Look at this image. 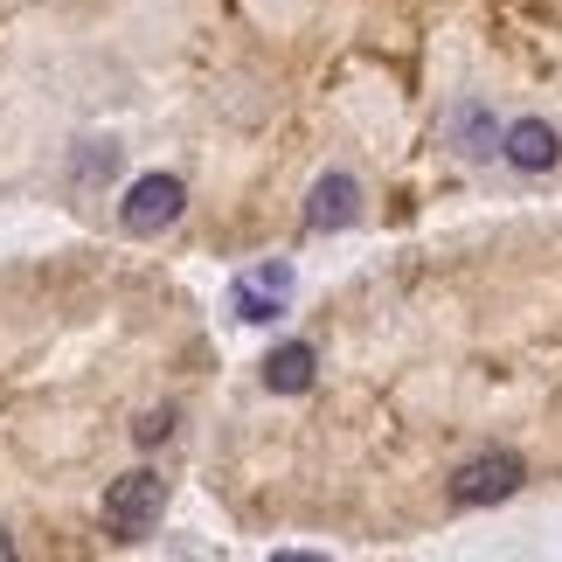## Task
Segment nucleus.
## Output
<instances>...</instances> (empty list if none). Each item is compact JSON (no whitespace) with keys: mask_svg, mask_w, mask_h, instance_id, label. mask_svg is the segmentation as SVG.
Masks as SVG:
<instances>
[{"mask_svg":"<svg viewBox=\"0 0 562 562\" xmlns=\"http://www.w3.org/2000/svg\"><path fill=\"white\" fill-rule=\"evenodd\" d=\"M160 514H167V480H160L154 465L119 472V480L104 486V501H98V521H104V535H112L119 549L146 542V535L160 528Z\"/></svg>","mask_w":562,"mask_h":562,"instance_id":"obj_1","label":"nucleus"},{"mask_svg":"<svg viewBox=\"0 0 562 562\" xmlns=\"http://www.w3.org/2000/svg\"><path fill=\"white\" fill-rule=\"evenodd\" d=\"M188 215V181L181 175H139L119 194V229L125 236H167Z\"/></svg>","mask_w":562,"mask_h":562,"instance_id":"obj_2","label":"nucleus"},{"mask_svg":"<svg viewBox=\"0 0 562 562\" xmlns=\"http://www.w3.org/2000/svg\"><path fill=\"white\" fill-rule=\"evenodd\" d=\"M528 486V459L521 451H480V459H465L459 472H451V507H501L514 501V493Z\"/></svg>","mask_w":562,"mask_h":562,"instance_id":"obj_3","label":"nucleus"},{"mask_svg":"<svg viewBox=\"0 0 562 562\" xmlns=\"http://www.w3.org/2000/svg\"><path fill=\"white\" fill-rule=\"evenodd\" d=\"M355 223H361V181L348 167H327V175L313 181V194H306V229L334 236V229H355Z\"/></svg>","mask_w":562,"mask_h":562,"instance_id":"obj_4","label":"nucleus"},{"mask_svg":"<svg viewBox=\"0 0 562 562\" xmlns=\"http://www.w3.org/2000/svg\"><path fill=\"white\" fill-rule=\"evenodd\" d=\"M501 160L514 175H555L562 167V133L549 119H514V125H501Z\"/></svg>","mask_w":562,"mask_h":562,"instance_id":"obj_5","label":"nucleus"},{"mask_svg":"<svg viewBox=\"0 0 562 562\" xmlns=\"http://www.w3.org/2000/svg\"><path fill=\"white\" fill-rule=\"evenodd\" d=\"M257 382H265L271 396H306V389L319 382V355H313V340H278V348L257 361Z\"/></svg>","mask_w":562,"mask_h":562,"instance_id":"obj_6","label":"nucleus"},{"mask_svg":"<svg viewBox=\"0 0 562 562\" xmlns=\"http://www.w3.org/2000/svg\"><path fill=\"white\" fill-rule=\"evenodd\" d=\"M445 133H451V146H459L465 160H501V119H493L480 98H459V104H451Z\"/></svg>","mask_w":562,"mask_h":562,"instance_id":"obj_7","label":"nucleus"},{"mask_svg":"<svg viewBox=\"0 0 562 562\" xmlns=\"http://www.w3.org/2000/svg\"><path fill=\"white\" fill-rule=\"evenodd\" d=\"M229 306H236V319H250V327H271V319H285L292 306H285V285H271V278H236L229 285Z\"/></svg>","mask_w":562,"mask_h":562,"instance_id":"obj_8","label":"nucleus"},{"mask_svg":"<svg viewBox=\"0 0 562 562\" xmlns=\"http://www.w3.org/2000/svg\"><path fill=\"white\" fill-rule=\"evenodd\" d=\"M112 167H119V146H104V139H91V146H83V154H77V167H70V181H104V175H112Z\"/></svg>","mask_w":562,"mask_h":562,"instance_id":"obj_9","label":"nucleus"},{"mask_svg":"<svg viewBox=\"0 0 562 562\" xmlns=\"http://www.w3.org/2000/svg\"><path fill=\"white\" fill-rule=\"evenodd\" d=\"M133 438H139L146 451H154V445H167V438H175V409H167V403H160V409H146V417L133 424Z\"/></svg>","mask_w":562,"mask_h":562,"instance_id":"obj_10","label":"nucleus"},{"mask_svg":"<svg viewBox=\"0 0 562 562\" xmlns=\"http://www.w3.org/2000/svg\"><path fill=\"white\" fill-rule=\"evenodd\" d=\"M0 562H14V535L8 528H0Z\"/></svg>","mask_w":562,"mask_h":562,"instance_id":"obj_11","label":"nucleus"}]
</instances>
